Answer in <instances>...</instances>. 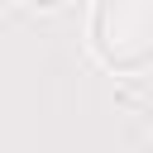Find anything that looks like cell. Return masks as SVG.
<instances>
[{
  "instance_id": "obj_1",
  "label": "cell",
  "mask_w": 153,
  "mask_h": 153,
  "mask_svg": "<svg viewBox=\"0 0 153 153\" xmlns=\"http://www.w3.org/2000/svg\"><path fill=\"white\" fill-rule=\"evenodd\" d=\"M91 38L110 67L120 72L143 67L148 62V0H100Z\"/></svg>"
}]
</instances>
